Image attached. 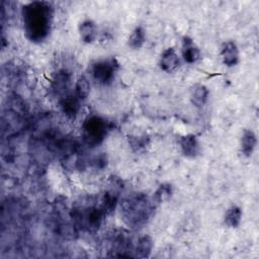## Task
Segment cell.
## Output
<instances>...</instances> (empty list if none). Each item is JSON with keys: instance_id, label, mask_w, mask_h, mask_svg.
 Wrapping results in <instances>:
<instances>
[{"instance_id": "6da1fadb", "label": "cell", "mask_w": 259, "mask_h": 259, "mask_svg": "<svg viewBox=\"0 0 259 259\" xmlns=\"http://www.w3.org/2000/svg\"><path fill=\"white\" fill-rule=\"evenodd\" d=\"M23 28L26 37L33 41H42L50 33L54 10L46 1H33L25 4L21 10Z\"/></svg>"}, {"instance_id": "7a4b0ae2", "label": "cell", "mask_w": 259, "mask_h": 259, "mask_svg": "<svg viewBox=\"0 0 259 259\" xmlns=\"http://www.w3.org/2000/svg\"><path fill=\"white\" fill-rule=\"evenodd\" d=\"M156 204L152 197L142 192H135L119 202L120 217L131 229H140L150 220Z\"/></svg>"}, {"instance_id": "3957f363", "label": "cell", "mask_w": 259, "mask_h": 259, "mask_svg": "<svg viewBox=\"0 0 259 259\" xmlns=\"http://www.w3.org/2000/svg\"><path fill=\"white\" fill-rule=\"evenodd\" d=\"M110 130L109 122L97 114L89 115L82 124V139L86 146L95 148L103 143Z\"/></svg>"}, {"instance_id": "277c9868", "label": "cell", "mask_w": 259, "mask_h": 259, "mask_svg": "<svg viewBox=\"0 0 259 259\" xmlns=\"http://www.w3.org/2000/svg\"><path fill=\"white\" fill-rule=\"evenodd\" d=\"M118 64L113 59H102L94 62L91 67V74L94 81L99 85H109L115 76Z\"/></svg>"}, {"instance_id": "5b68a950", "label": "cell", "mask_w": 259, "mask_h": 259, "mask_svg": "<svg viewBox=\"0 0 259 259\" xmlns=\"http://www.w3.org/2000/svg\"><path fill=\"white\" fill-rule=\"evenodd\" d=\"M61 111L69 119H75L81 108V100L75 95L68 93L59 99Z\"/></svg>"}, {"instance_id": "8992f818", "label": "cell", "mask_w": 259, "mask_h": 259, "mask_svg": "<svg viewBox=\"0 0 259 259\" xmlns=\"http://www.w3.org/2000/svg\"><path fill=\"white\" fill-rule=\"evenodd\" d=\"M159 66L165 73H173L180 66V58L176 50L172 47L163 51L159 59Z\"/></svg>"}, {"instance_id": "52a82bcc", "label": "cell", "mask_w": 259, "mask_h": 259, "mask_svg": "<svg viewBox=\"0 0 259 259\" xmlns=\"http://www.w3.org/2000/svg\"><path fill=\"white\" fill-rule=\"evenodd\" d=\"M222 61L225 66L235 67L240 60V53L237 44L234 40H226L222 44L220 52Z\"/></svg>"}, {"instance_id": "ba28073f", "label": "cell", "mask_w": 259, "mask_h": 259, "mask_svg": "<svg viewBox=\"0 0 259 259\" xmlns=\"http://www.w3.org/2000/svg\"><path fill=\"white\" fill-rule=\"evenodd\" d=\"M181 153L186 158H196L200 153V145L198 139L193 134H186L179 139Z\"/></svg>"}, {"instance_id": "9c48e42d", "label": "cell", "mask_w": 259, "mask_h": 259, "mask_svg": "<svg viewBox=\"0 0 259 259\" xmlns=\"http://www.w3.org/2000/svg\"><path fill=\"white\" fill-rule=\"evenodd\" d=\"M71 82V74L67 70H59L57 73H55L52 83H51V88L53 92L58 95L59 97H62L66 94H68L67 90L69 88Z\"/></svg>"}, {"instance_id": "30bf717a", "label": "cell", "mask_w": 259, "mask_h": 259, "mask_svg": "<svg viewBox=\"0 0 259 259\" xmlns=\"http://www.w3.org/2000/svg\"><path fill=\"white\" fill-rule=\"evenodd\" d=\"M181 56L183 61L190 65L196 63L200 59V51L190 36L185 35L182 37Z\"/></svg>"}, {"instance_id": "8fae6325", "label": "cell", "mask_w": 259, "mask_h": 259, "mask_svg": "<svg viewBox=\"0 0 259 259\" xmlns=\"http://www.w3.org/2000/svg\"><path fill=\"white\" fill-rule=\"evenodd\" d=\"M209 90L208 88L200 83L191 86L189 91V99L193 106L197 108H202L208 101Z\"/></svg>"}, {"instance_id": "7c38bea8", "label": "cell", "mask_w": 259, "mask_h": 259, "mask_svg": "<svg viewBox=\"0 0 259 259\" xmlns=\"http://www.w3.org/2000/svg\"><path fill=\"white\" fill-rule=\"evenodd\" d=\"M78 32L83 42L92 44L97 38V34H98L97 24L92 19H84L78 25Z\"/></svg>"}, {"instance_id": "4fadbf2b", "label": "cell", "mask_w": 259, "mask_h": 259, "mask_svg": "<svg viewBox=\"0 0 259 259\" xmlns=\"http://www.w3.org/2000/svg\"><path fill=\"white\" fill-rule=\"evenodd\" d=\"M257 146V136L249 128L243 131L240 138V152L244 157H251Z\"/></svg>"}, {"instance_id": "5bb4252c", "label": "cell", "mask_w": 259, "mask_h": 259, "mask_svg": "<svg viewBox=\"0 0 259 259\" xmlns=\"http://www.w3.org/2000/svg\"><path fill=\"white\" fill-rule=\"evenodd\" d=\"M154 248V241L153 238L150 235H142L139 237L136 247H135V252L136 256L140 258H148L150 257L152 251Z\"/></svg>"}, {"instance_id": "9a60e30c", "label": "cell", "mask_w": 259, "mask_h": 259, "mask_svg": "<svg viewBox=\"0 0 259 259\" xmlns=\"http://www.w3.org/2000/svg\"><path fill=\"white\" fill-rule=\"evenodd\" d=\"M243 218L242 208L236 204L231 205L225 212L224 223L228 228L237 229L241 225Z\"/></svg>"}, {"instance_id": "2e32d148", "label": "cell", "mask_w": 259, "mask_h": 259, "mask_svg": "<svg viewBox=\"0 0 259 259\" xmlns=\"http://www.w3.org/2000/svg\"><path fill=\"white\" fill-rule=\"evenodd\" d=\"M146 38H147V33H146L145 27L142 25H138L131 32L127 38V46L132 50H139L146 42Z\"/></svg>"}, {"instance_id": "e0dca14e", "label": "cell", "mask_w": 259, "mask_h": 259, "mask_svg": "<svg viewBox=\"0 0 259 259\" xmlns=\"http://www.w3.org/2000/svg\"><path fill=\"white\" fill-rule=\"evenodd\" d=\"M173 195V185L168 182L161 183L155 192L153 193L152 199L156 205L167 202Z\"/></svg>"}, {"instance_id": "ac0fdd59", "label": "cell", "mask_w": 259, "mask_h": 259, "mask_svg": "<svg viewBox=\"0 0 259 259\" xmlns=\"http://www.w3.org/2000/svg\"><path fill=\"white\" fill-rule=\"evenodd\" d=\"M150 144V139L146 134L128 137V145L135 153H143Z\"/></svg>"}, {"instance_id": "d6986e66", "label": "cell", "mask_w": 259, "mask_h": 259, "mask_svg": "<svg viewBox=\"0 0 259 259\" xmlns=\"http://www.w3.org/2000/svg\"><path fill=\"white\" fill-rule=\"evenodd\" d=\"M91 85L90 81L85 76H80L75 83V95L81 100H86L90 95Z\"/></svg>"}, {"instance_id": "ffe728a7", "label": "cell", "mask_w": 259, "mask_h": 259, "mask_svg": "<svg viewBox=\"0 0 259 259\" xmlns=\"http://www.w3.org/2000/svg\"><path fill=\"white\" fill-rule=\"evenodd\" d=\"M59 234L65 238H73L77 235L76 226L73 224H62L59 226Z\"/></svg>"}, {"instance_id": "44dd1931", "label": "cell", "mask_w": 259, "mask_h": 259, "mask_svg": "<svg viewBox=\"0 0 259 259\" xmlns=\"http://www.w3.org/2000/svg\"><path fill=\"white\" fill-rule=\"evenodd\" d=\"M92 164L94 165L95 168L97 169H103L106 164H107V159H106V156L104 154H101V155H98L96 156L93 160H92Z\"/></svg>"}]
</instances>
